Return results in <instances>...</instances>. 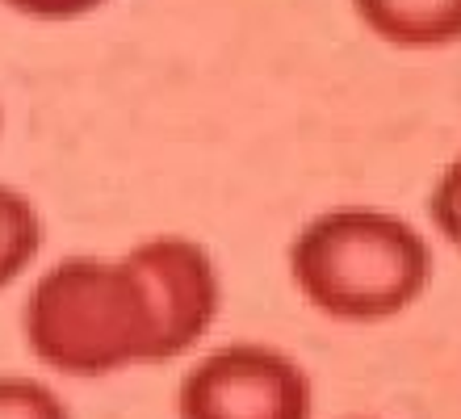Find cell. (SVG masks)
Wrapping results in <instances>:
<instances>
[{"instance_id": "obj_1", "label": "cell", "mask_w": 461, "mask_h": 419, "mask_svg": "<svg viewBox=\"0 0 461 419\" xmlns=\"http://www.w3.org/2000/svg\"><path fill=\"white\" fill-rule=\"evenodd\" d=\"M22 335L38 365L63 378H110L172 357L156 286L134 251L63 256L34 277Z\"/></svg>"}, {"instance_id": "obj_2", "label": "cell", "mask_w": 461, "mask_h": 419, "mask_svg": "<svg viewBox=\"0 0 461 419\" xmlns=\"http://www.w3.org/2000/svg\"><path fill=\"white\" fill-rule=\"evenodd\" d=\"M290 286L331 323H390L428 294L437 256L411 218L377 205H331L306 218L285 251Z\"/></svg>"}, {"instance_id": "obj_3", "label": "cell", "mask_w": 461, "mask_h": 419, "mask_svg": "<svg viewBox=\"0 0 461 419\" xmlns=\"http://www.w3.org/2000/svg\"><path fill=\"white\" fill-rule=\"evenodd\" d=\"M315 382L298 357L273 344L210 348L176 386V419H311Z\"/></svg>"}, {"instance_id": "obj_4", "label": "cell", "mask_w": 461, "mask_h": 419, "mask_svg": "<svg viewBox=\"0 0 461 419\" xmlns=\"http://www.w3.org/2000/svg\"><path fill=\"white\" fill-rule=\"evenodd\" d=\"M365 34L399 50L461 47V0H348Z\"/></svg>"}, {"instance_id": "obj_5", "label": "cell", "mask_w": 461, "mask_h": 419, "mask_svg": "<svg viewBox=\"0 0 461 419\" xmlns=\"http://www.w3.org/2000/svg\"><path fill=\"white\" fill-rule=\"evenodd\" d=\"M42 243H47V223L34 197L0 180V294L34 269Z\"/></svg>"}, {"instance_id": "obj_6", "label": "cell", "mask_w": 461, "mask_h": 419, "mask_svg": "<svg viewBox=\"0 0 461 419\" xmlns=\"http://www.w3.org/2000/svg\"><path fill=\"white\" fill-rule=\"evenodd\" d=\"M0 419H72V407L55 386L25 373H0Z\"/></svg>"}, {"instance_id": "obj_7", "label": "cell", "mask_w": 461, "mask_h": 419, "mask_svg": "<svg viewBox=\"0 0 461 419\" xmlns=\"http://www.w3.org/2000/svg\"><path fill=\"white\" fill-rule=\"evenodd\" d=\"M428 223L449 248L461 251V151L440 168V177L432 180L428 193Z\"/></svg>"}, {"instance_id": "obj_8", "label": "cell", "mask_w": 461, "mask_h": 419, "mask_svg": "<svg viewBox=\"0 0 461 419\" xmlns=\"http://www.w3.org/2000/svg\"><path fill=\"white\" fill-rule=\"evenodd\" d=\"M9 13L25 17V22H42V25H72L85 22L93 13H101L110 0H0Z\"/></svg>"}, {"instance_id": "obj_9", "label": "cell", "mask_w": 461, "mask_h": 419, "mask_svg": "<svg viewBox=\"0 0 461 419\" xmlns=\"http://www.w3.org/2000/svg\"><path fill=\"white\" fill-rule=\"evenodd\" d=\"M344 419H374V415H344Z\"/></svg>"}, {"instance_id": "obj_10", "label": "cell", "mask_w": 461, "mask_h": 419, "mask_svg": "<svg viewBox=\"0 0 461 419\" xmlns=\"http://www.w3.org/2000/svg\"><path fill=\"white\" fill-rule=\"evenodd\" d=\"M0 131H5V109H0Z\"/></svg>"}]
</instances>
